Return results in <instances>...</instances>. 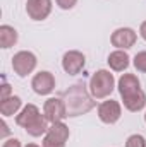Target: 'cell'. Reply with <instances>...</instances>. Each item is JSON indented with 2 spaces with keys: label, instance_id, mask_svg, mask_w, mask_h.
<instances>
[{
  "label": "cell",
  "instance_id": "obj_1",
  "mask_svg": "<svg viewBox=\"0 0 146 147\" xmlns=\"http://www.w3.org/2000/svg\"><path fill=\"white\" fill-rule=\"evenodd\" d=\"M117 87L126 110L138 113L146 106V94L141 89L139 79L134 74H122V77L117 82Z\"/></svg>",
  "mask_w": 146,
  "mask_h": 147
},
{
  "label": "cell",
  "instance_id": "obj_2",
  "mask_svg": "<svg viewBox=\"0 0 146 147\" xmlns=\"http://www.w3.org/2000/svg\"><path fill=\"white\" fill-rule=\"evenodd\" d=\"M64 103H65V110H67L69 118L86 115L96 105L95 98L89 92V87H86L84 82H76L64 92Z\"/></svg>",
  "mask_w": 146,
  "mask_h": 147
},
{
  "label": "cell",
  "instance_id": "obj_3",
  "mask_svg": "<svg viewBox=\"0 0 146 147\" xmlns=\"http://www.w3.org/2000/svg\"><path fill=\"white\" fill-rule=\"evenodd\" d=\"M89 92L95 99H105L112 94V91L115 89V79L113 74H110V70L100 69L91 75L89 79Z\"/></svg>",
  "mask_w": 146,
  "mask_h": 147
},
{
  "label": "cell",
  "instance_id": "obj_4",
  "mask_svg": "<svg viewBox=\"0 0 146 147\" xmlns=\"http://www.w3.org/2000/svg\"><path fill=\"white\" fill-rule=\"evenodd\" d=\"M69 137H71V130L64 121L52 123L43 137V147H65Z\"/></svg>",
  "mask_w": 146,
  "mask_h": 147
},
{
  "label": "cell",
  "instance_id": "obj_5",
  "mask_svg": "<svg viewBox=\"0 0 146 147\" xmlns=\"http://www.w3.org/2000/svg\"><path fill=\"white\" fill-rule=\"evenodd\" d=\"M36 65H38V58L33 51L23 50V51H17L12 57V69L19 77H28L36 69Z\"/></svg>",
  "mask_w": 146,
  "mask_h": 147
},
{
  "label": "cell",
  "instance_id": "obj_6",
  "mask_svg": "<svg viewBox=\"0 0 146 147\" xmlns=\"http://www.w3.org/2000/svg\"><path fill=\"white\" fill-rule=\"evenodd\" d=\"M43 115L50 123H57L62 121L64 118H67V110H65V103L62 98H48L43 105Z\"/></svg>",
  "mask_w": 146,
  "mask_h": 147
},
{
  "label": "cell",
  "instance_id": "obj_7",
  "mask_svg": "<svg viewBox=\"0 0 146 147\" xmlns=\"http://www.w3.org/2000/svg\"><path fill=\"white\" fill-rule=\"evenodd\" d=\"M122 116V106L119 101L115 99H107L103 103L98 105V118L107 123V125H113L120 120Z\"/></svg>",
  "mask_w": 146,
  "mask_h": 147
},
{
  "label": "cell",
  "instance_id": "obj_8",
  "mask_svg": "<svg viewBox=\"0 0 146 147\" xmlns=\"http://www.w3.org/2000/svg\"><path fill=\"white\" fill-rule=\"evenodd\" d=\"M136 39H138V34L134 29L131 28H119L112 33L110 36V43L117 48V50H129L136 45Z\"/></svg>",
  "mask_w": 146,
  "mask_h": 147
},
{
  "label": "cell",
  "instance_id": "obj_9",
  "mask_svg": "<svg viewBox=\"0 0 146 147\" xmlns=\"http://www.w3.org/2000/svg\"><path fill=\"white\" fill-rule=\"evenodd\" d=\"M86 65V57L77 51V50H71V51H65L64 57H62V69L65 70V74L69 75H76L79 74Z\"/></svg>",
  "mask_w": 146,
  "mask_h": 147
},
{
  "label": "cell",
  "instance_id": "obj_10",
  "mask_svg": "<svg viewBox=\"0 0 146 147\" xmlns=\"http://www.w3.org/2000/svg\"><path fill=\"white\" fill-rule=\"evenodd\" d=\"M31 87L40 96H48L55 89V77H53V74L48 72V70L38 72L33 77V80H31Z\"/></svg>",
  "mask_w": 146,
  "mask_h": 147
},
{
  "label": "cell",
  "instance_id": "obj_11",
  "mask_svg": "<svg viewBox=\"0 0 146 147\" xmlns=\"http://www.w3.org/2000/svg\"><path fill=\"white\" fill-rule=\"evenodd\" d=\"M26 12L33 21H45L52 12V0H28Z\"/></svg>",
  "mask_w": 146,
  "mask_h": 147
},
{
  "label": "cell",
  "instance_id": "obj_12",
  "mask_svg": "<svg viewBox=\"0 0 146 147\" xmlns=\"http://www.w3.org/2000/svg\"><path fill=\"white\" fill-rule=\"evenodd\" d=\"M131 58H129V55L126 53V50H115V51H112L108 55V58H107V62H108V67L113 70V72H124L127 67H129V62Z\"/></svg>",
  "mask_w": 146,
  "mask_h": 147
},
{
  "label": "cell",
  "instance_id": "obj_13",
  "mask_svg": "<svg viewBox=\"0 0 146 147\" xmlns=\"http://www.w3.org/2000/svg\"><path fill=\"white\" fill-rule=\"evenodd\" d=\"M48 120L45 118V115H38L36 118L24 128L26 132H28V135H31V137H41V135H45L46 132H48Z\"/></svg>",
  "mask_w": 146,
  "mask_h": 147
},
{
  "label": "cell",
  "instance_id": "obj_14",
  "mask_svg": "<svg viewBox=\"0 0 146 147\" xmlns=\"http://www.w3.org/2000/svg\"><path fill=\"white\" fill-rule=\"evenodd\" d=\"M38 115H41V113H40V110H38L36 105H26L23 110L19 111V115L16 116V123H17L19 127L26 128V127L36 118Z\"/></svg>",
  "mask_w": 146,
  "mask_h": 147
},
{
  "label": "cell",
  "instance_id": "obj_15",
  "mask_svg": "<svg viewBox=\"0 0 146 147\" xmlns=\"http://www.w3.org/2000/svg\"><path fill=\"white\" fill-rule=\"evenodd\" d=\"M21 106H23V101H21L19 96H9L5 99H0V113H2L3 118L16 115L21 110Z\"/></svg>",
  "mask_w": 146,
  "mask_h": 147
},
{
  "label": "cell",
  "instance_id": "obj_16",
  "mask_svg": "<svg viewBox=\"0 0 146 147\" xmlns=\"http://www.w3.org/2000/svg\"><path fill=\"white\" fill-rule=\"evenodd\" d=\"M17 38H19L17 36V31L12 26H9V24H2L0 26V46L3 50L14 46L17 43Z\"/></svg>",
  "mask_w": 146,
  "mask_h": 147
},
{
  "label": "cell",
  "instance_id": "obj_17",
  "mask_svg": "<svg viewBox=\"0 0 146 147\" xmlns=\"http://www.w3.org/2000/svg\"><path fill=\"white\" fill-rule=\"evenodd\" d=\"M126 147H146V139L139 134L129 135L126 140Z\"/></svg>",
  "mask_w": 146,
  "mask_h": 147
},
{
  "label": "cell",
  "instance_id": "obj_18",
  "mask_svg": "<svg viewBox=\"0 0 146 147\" xmlns=\"http://www.w3.org/2000/svg\"><path fill=\"white\" fill-rule=\"evenodd\" d=\"M134 67H136V70H139V72L146 74V51H139V53H136V57H134Z\"/></svg>",
  "mask_w": 146,
  "mask_h": 147
},
{
  "label": "cell",
  "instance_id": "obj_19",
  "mask_svg": "<svg viewBox=\"0 0 146 147\" xmlns=\"http://www.w3.org/2000/svg\"><path fill=\"white\" fill-rule=\"evenodd\" d=\"M55 3L62 10H71V9H74V5L77 3V0H55Z\"/></svg>",
  "mask_w": 146,
  "mask_h": 147
},
{
  "label": "cell",
  "instance_id": "obj_20",
  "mask_svg": "<svg viewBox=\"0 0 146 147\" xmlns=\"http://www.w3.org/2000/svg\"><path fill=\"white\" fill-rule=\"evenodd\" d=\"M2 147H23V146H21V140H19V139H14V137H12V139H7V140L2 144Z\"/></svg>",
  "mask_w": 146,
  "mask_h": 147
},
{
  "label": "cell",
  "instance_id": "obj_21",
  "mask_svg": "<svg viewBox=\"0 0 146 147\" xmlns=\"http://www.w3.org/2000/svg\"><path fill=\"white\" fill-rule=\"evenodd\" d=\"M9 96H12V94H10V86H9V84H3V86H2V92H0V99H5V98H9Z\"/></svg>",
  "mask_w": 146,
  "mask_h": 147
},
{
  "label": "cell",
  "instance_id": "obj_22",
  "mask_svg": "<svg viewBox=\"0 0 146 147\" xmlns=\"http://www.w3.org/2000/svg\"><path fill=\"white\" fill-rule=\"evenodd\" d=\"M139 36L146 41V21H143V22H141V26H139Z\"/></svg>",
  "mask_w": 146,
  "mask_h": 147
},
{
  "label": "cell",
  "instance_id": "obj_23",
  "mask_svg": "<svg viewBox=\"0 0 146 147\" xmlns=\"http://www.w3.org/2000/svg\"><path fill=\"white\" fill-rule=\"evenodd\" d=\"M2 128H3V135H2V137H5V135L9 134V127H7V123H5V121L2 123Z\"/></svg>",
  "mask_w": 146,
  "mask_h": 147
},
{
  "label": "cell",
  "instance_id": "obj_24",
  "mask_svg": "<svg viewBox=\"0 0 146 147\" xmlns=\"http://www.w3.org/2000/svg\"><path fill=\"white\" fill-rule=\"evenodd\" d=\"M26 147H40V146H36V144H28Z\"/></svg>",
  "mask_w": 146,
  "mask_h": 147
},
{
  "label": "cell",
  "instance_id": "obj_25",
  "mask_svg": "<svg viewBox=\"0 0 146 147\" xmlns=\"http://www.w3.org/2000/svg\"><path fill=\"white\" fill-rule=\"evenodd\" d=\"M145 121H146V113H145Z\"/></svg>",
  "mask_w": 146,
  "mask_h": 147
}]
</instances>
